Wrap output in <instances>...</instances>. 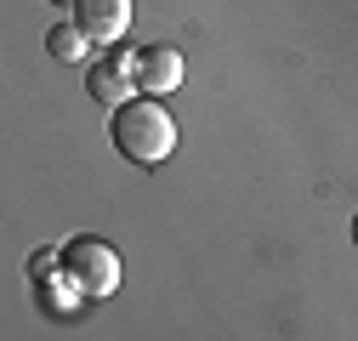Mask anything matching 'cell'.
Masks as SVG:
<instances>
[{
  "label": "cell",
  "mask_w": 358,
  "mask_h": 341,
  "mask_svg": "<svg viewBox=\"0 0 358 341\" xmlns=\"http://www.w3.org/2000/svg\"><path fill=\"white\" fill-rule=\"evenodd\" d=\"M108 137L131 165H159L176 148V119H171V108L159 97H131L125 108H114Z\"/></svg>",
  "instance_id": "cell-1"
},
{
  "label": "cell",
  "mask_w": 358,
  "mask_h": 341,
  "mask_svg": "<svg viewBox=\"0 0 358 341\" xmlns=\"http://www.w3.org/2000/svg\"><path fill=\"white\" fill-rule=\"evenodd\" d=\"M63 279H69V290H80V296H114L120 290V250L108 245V239H97V233H80V239H69L63 245Z\"/></svg>",
  "instance_id": "cell-2"
},
{
  "label": "cell",
  "mask_w": 358,
  "mask_h": 341,
  "mask_svg": "<svg viewBox=\"0 0 358 341\" xmlns=\"http://www.w3.org/2000/svg\"><path fill=\"white\" fill-rule=\"evenodd\" d=\"M131 85H137V57H125V52H108L103 63H92V74H85V92L103 108H125Z\"/></svg>",
  "instance_id": "cell-3"
},
{
  "label": "cell",
  "mask_w": 358,
  "mask_h": 341,
  "mask_svg": "<svg viewBox=\"0 0 358 341\" xmlns=\"http://www.w3.org/2000/svg\"><path fill=\"white\" fill-rule=\"evenodd\" d=\"M74 12H80L74 23L92 40H103V46H120V40L131 34V0H80Z\"/></svg>",
  "instance_id": "cell-4"
},
{
  "label": "cell",
  "mask_w": 358,
  "mask_h": 341,
  "mask_svg": "<svg viewBox=\"0 0 358 341\" xmlns=\"http://www.w3.org/2000/svg\"><path fill=\"white\" fill-rule=\"evenodd\" d=\"M137 85L148 97L176 92V85H182V52H176V46H143L137 52Z\"/></svg>",
  "instance_id": "cell-5"
},
{
  "label": "cell",
  "mask_w": 358,
  "mask_h": 341,
  "mask_svg": "<svg viewBox=\"0 0 358 341\" xmlns=\"http://www.w3.org/2000/svg\"><path fill=\"white\" fill-rule=\"evenodd\" d=\"M46 52H52L57 63H80L85 52H92V34H85L80 23H57V29L46 34Z\"/></svg>",
  "instance_id": "cell-6"
},
{
  "label": "cell",
  "mask_w": 358,
  "mask_h": 341,
  "mask_svg": "<svg viewBox=\"0 0 358 341\" xmlns=\"http://www.w3.org/2000/svg\"><path fill=\"white\" fill-rule=\"evenodd\" d=\"M352 245H358V217H352Z\"/></svg>",
  "instance_id": "cell-7"
},
{
  "label": "cell",
  "mask_w": 358,
  "mask_h": 341,
  "mask_svg": "<svg viewBox=\"0 0 358 341\" xmlns=\"http://www.w3.org/2000/svg\"><path fill=\"white\" fill-rule=\"evenodd\" d=\"M69 6H80V0H69Z\"/></svg>",
  "instance_id": "cell-8"
}]
</instances>
